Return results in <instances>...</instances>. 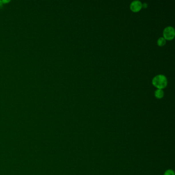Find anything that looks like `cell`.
Listing matches in <instances>:
<instances>
[{"mask_svg": "<svg viewBox=\"0 0 175 175\" xmlns=\"http://www.w3.org/2000/svg\"><path fill=\"white\" fill-rule=\"evenodd\" d=\"M152 83L158 89H163L167 86L168 80L165 75H158L153 78Z\"/></svg>", "mask_w": 175, "mask_h": 175, "instance_id": "obj_1", "label": "cell"}, {"mask_svg": "<svg viewBox=\"0 0 175 175\" xmlns=\"http://www.w3.org/2000/svg\"><path fill=\"white\" fill-rule=\"evenodd\" d=\"M163 37L165 40H172L175 37V31L174 28L172 26H168L163 30Z\"/></svg>", "mask_w": 175, "mask_h": 175, "instance_id": "obj_2", "label": "cell"}, {"mask_svg": "<svg viewBox=\"0 0 175 175\" xmlns=\"http://www.w3.org/2000/svg\"><path fill=\"white\" fill-rule=\"evenodd\" d=\"M142 8V4L140 1H134L130 4V9L134 13H137Z\"/></svg>", "mask_w": 175, "mask_h": 175, "instance_id": "obj_3", "label": "cell"}, {"mask_svg": "<svg viewBox=\"0 0 175 175\" xmlns=\"http://www.w3.org/2000/svg\"><path fill=\"white\" fill-rule=\"evenodd\" d=\"M164 94V92L161 89H157L155 92V96L158 99H161V98L163 97Z\"/></svg>", "mask_w": 175, "mask_h": 175, "instance_id": "obj_4", "label": "cell"}, {"mask_svg": "<svg viewBox=\"0 0 175 175\" xmlns=\"http://www.w3.org/2000/svg\"><path fill=\"white\" fill-rule=\"evenodd\" d=\"M166 44V40L163 37L159 38L157 41V44L159 46H163Z\"/></svg>", "mask_w": 175, "mask_h": 175, "instance_id": "obj_5", "label": "cell"}, {"mask_svg": "<svg viewBox=\"0 0 175 175\" xmlns=\"http://www.w3.org/2000/svg\"><path fill=\"white\" fill-rule=\"evenodd\" d=\"M164 175H175V173L173 170H168L165 172Z\"/></svg>", "mask_w": 175, "mask_h": 175, "instance_id": "obj_6", "label": "cell"}, {"mask_svg": "<svg viewBox=\"0 0 175 175\" xmlns=\"http://www.w3.org/2000/svg\"><path fill=\"white\" fill-rule=\"evenodd\" d=\"M147 6H148V5H147V3H143L142 4V7L144 8H146L147 7Z\"/></svg>", "mask_w": 175, "mask_h": 175, "instance_id": "obj_7", "label": "cell"}]
</instances>
